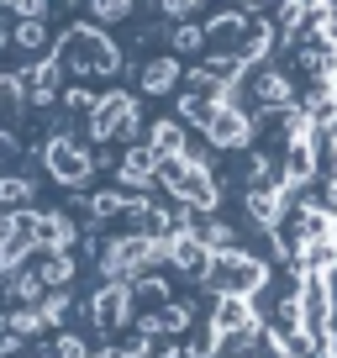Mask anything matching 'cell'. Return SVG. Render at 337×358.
<instances>
[{
  "instance_id": "1",
  "label": "cell",
  "mask_w": 337,
  "mask_h": 358,
  "mask_svg": "<svg viewBox=\"0 0 337 358\" xmlns=\"http://www.w3.org/2000/svg\"><path fill=\"white\" fill-rule=\"evenodd\" d=\"M0 358H337V0H0Z\"/></svg>"
}]
</instances>
